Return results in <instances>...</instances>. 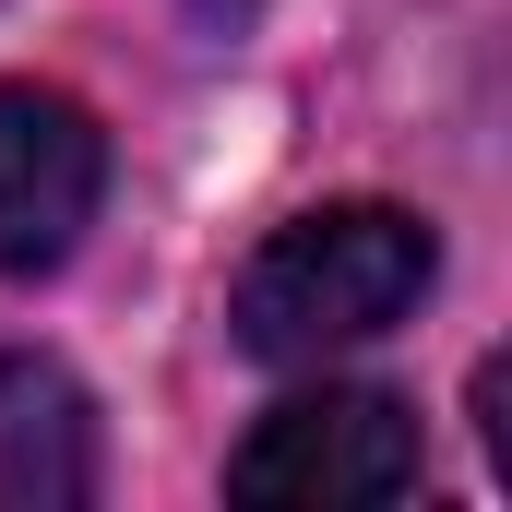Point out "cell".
I'll list each match as a JSON object with an SVG mask.
<instances>
[{
  "mask_svg": "<svg viewBox=\"0 0 512 512\" xmlns=\"http://www.w3.org/2000/svg\"><path fill=\"white\" fill-rule=\"evenodd\" d=\"M429 262L441 251H429L417 215H393V203H322V215L274 227L239 262L227 322H239V346L262 370H310V358H346V346L393 334L429 298Z\"/></svg>",
  "mask_w": 512,
  "mask_h": 512,
  "instance_id": "6da1fadb",
  "label": "cell"
},
{
  "mask_svg": "<svg viewBox=\"0 0 512 512\" xmlns=\"http://www.w3.org/2000/svg\"><path fill=\"white\" fill-rule=\"evenodd\" d=\"M239 501H405L417 489V417L393 393H298L274 405L239 465H227Z\"/></svg>",
  "mask_w": 512,
  "mask_h": 512,
  "instance_id": "7a4b0ae2",
  "label": "cell"
},
{
  "mask_svg": "<svg viewBox=\"0 0 512 512\" xmlns=\"http://www.w3.org/2000/svg\"><path fill=\"white\" fill-rule=\"evenodd\" d=\"M0 501H96V405L48 358H0Z\"/></svg>",
  "mask_w": 512,
  "mask_h": 512,
  "instance_id": "277c9868",
  "label": "cell"
},
{
  "mask_svg": "<svg viewBox=\"0 0 512 512\" xmlns=\"http://www.w3.org/2000/svg\"><path fill=\"white\" fill-rule=\"evenodd\" d=\"M108 143L60 84H0V274H60L96 227Z\"/></svg>",
  "mask_w": 512,
  "mask_h": 512,
  "instance_id": "3957f363",
  "label": "cell"
}]
</instances>
